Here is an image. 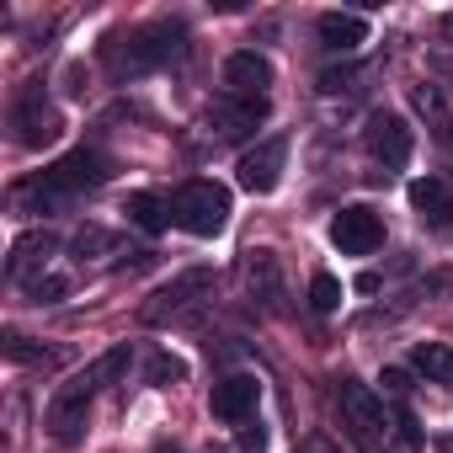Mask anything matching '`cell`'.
Wrapping results in <instances>:
<instances>
[{
  "label": "cell",
  "instance_id": "cell-6",
  "mask_svg": "<svg viewBox=\"0 0 453 453\" xmlns=\"http://www.w3.org/2000/svg\"><path fill=\"white\" fill-rule=\"evenodd\" d=\"M331 246H336L342 257H373V251L384 246V219H379L373 208H363V203L342 208V213L331 219Z\"/></svg>",
  "mask_w": 453,
  "mask_h": 453
},
{
  "label": "cell",
  "instance_id": "cell-11",
  "mask_svg": "<svg viewBox=\"0 0 453 453\" xmlns=\"http://www.w3.org/2000/svg\"><path fill=\"white\" fill-rule=\"evenodd\" d=\"M342 416H347V426L363 437V442H379L384 432H389V416H384V405L373 400V389L368 384H342Z\"/></svg>",
  "mask_w": 453,
  "mask_h": 453
},
{
  "label": "cell",
  "instance_id": "cell-30",
  "mask_svg": "<svg viewBox=\"0 0 453 453\" xmlns=\"http://www.w3.org/2000/svg\"><path fill=\"white\" fill-rule=\"evenodd\" d=\"M294 453H336V448H331V442H326V437H304V442H299V448H294Z\"/></svg>",
  "mask_w": 453,
  "mask_h": 453
},
{
  "label": "cell",
  "instance_id": "cell-21",
  "mask_svg": "<svg viewBox=\"0 0 453 453\" xmlns=\"http://www.w3.org/2000/svg\"><path fill=\"white\" fill-rule=\"evenodd\" d=\"M389 437H395V448L400 453H416L426 437H421V426H416V416L405 411V405H395V416H389Z\"/></svg>",
  "mask_w": 453,
  "mask_h": 453
},
{
  "label": "cell",
  "instance_id": "cell-10",
  "mask_svg": "<svg viewBox=\"0 0 453 453\" xmlns=\"http://www.w3.org/2000/svg\"><path fill=\"white\" fill-rule=\"evenodd\" d=\"M267 86H273V65H267L262 54L241 49V54H230V59H224V96L262 102V96H267Z\"/></svg>",
  "mask_w": 453,
  "mask_h": 453
},
{
  "label": "cell",
  "instance_id": "cell-18",
  "mask_svg": "<svg viewBox=\"0 0 453 453\" xmlns=\"http://www.w3.org/2000/svg\"><path fill=\"white\" fill-rule=\"evenodd\" d=\"M411 102H416V112L432 123V139L448 144V139H453V118H448V107H442V91H437V86H416Z\"/></svg>",
  "mask_w": 453,
  "mask_h": 453
},
{
  "label": "cell",
  "instance_id": "cell-3",
  "mask_svg": "<svg viewBox=\"0 0 453 453\" xmlns=\"http://www.w3.org/2000/svg\"><path fill=\"white\" fill-rule=\"evenodd\" d=\"M171 219L181 224L187 235L208 241L224 230V219H230V192H224L219 181H187L176 197H171Z\"/></svg>",
  "mask_w": 453,
  "mask_h": 453
},
{
  "label": "cell",
  "instance_id": "cell-15",
  "mask_svg": "<svg viewBox=\"0 0 453 453\" xmlns=\"http://www.w3.org/2000/svg\"><path fill=\"white\" fill-rule=\"evenodd\" d=\"M49 251H54V235H49V230H33V235H22V241L12 246L6 278H12V283H33V273L49 262ZM38 278H43V273H38Z\"/></svg>",
  "mask_w": 453,
  "mask_h": 453
},
{
  "label": "cell",
  "instance_id": "cell-5",
  "mask_svg": "<svg viewBox=\"0 0 453 453\" xmlns=\"http://www.w3.org/2000/svg\"><path fill=\"white\" fill-rule=\"evenodd\" d=\"M12 128H17V139H22L27 150H43V144H54V139L65 134V118L49 107V96H43L38 81H27V86L17 91V102H12Z\"/></svg>",
  "mask_w": 453,
  "mask_h": 453
},
{
  "label": "cell",
  "instance_id": "cell-33",
  "mask_svg": "<svg viewBox=\"0 0 453 453\" xmlns=\"http://www.w3.org/2000/svg\"><path fill=\"white\" fill-rule=\"evenodd\" d=\"M448 448H453V437H448Z\"/></svg>",
  "mask_w": 453,
  "mask_h": 453
},
{
  "label": "cell",
  "instance_id": "cell-17",
  "mask_svg": "<svg viewBox=\"0 0 453 453\" xmlns=\"http://www.w3.org/2000/svg\"><path fill=\"white\" fill-rule=\"evenodd\" d=\"M411 368H416L426 384L453 389V347H442V342H421V347L411 352Z\"/></svg>",
  "mask_w": 453,
  "mask_h": 453
},
{
  "label": "cell",
  "instance_id": "cell-27",
  "mask_svg": "<svg viewBox=\"0 0 453 453\" xmlns=\"http://www.w3.org/2000/svg\"><path fill=\"white\" fill-rule=\"evenodd\" d=\"M379 384H384V395H389L395 405H405V395H411V373H405V368H384Z\"/></svg>",
  "mask_w": 453,
  "mask_h": 453
},
{
  "label": "cell",
  "instance_id": "cell-19",
  "mask_svg": "<svg viewBox=\"0 0 453 453\" xmlns=\"http://www.w3.org/2000/svg\"><path fill=\"white\" fill-rule=\"evenodd\" d=\"M123 213H128V219L139 224V230H144V235H160V230H165V224H171V208H165V203H160L155 192H134V197L123 203Z\"/></svg>",
  "mask_w": 453,
  "mask_h": 453
},
{
  "label": "cell",
  "instance_id": "cell-13",
  "mask_svg": "<svg viewBox=\"0 0 453 453\" xmlns=\"http://www.w3.org/2000/svg\"><path fill=\"white\" fill-rule=\"evenodd\" d=\"M262 118H267V96H262V102H246V96H224V102H213V107H208V123H213L224 139H241V134H251Z\"/></svg>",
  "mask_w": 453,
  "mask_h": 453
},
{
  "label": "cell",
  "instance_id": "cell-12",
  "mask_svg": "<svg viewBox=\"0 0 453 453\" xmlns=\"http://www.w3.org/2000/svg\"><path fill=\"white\" fill-rule=\"evenodd\" d=\"M208 283H213V273H208V267H192V273L171 278V283L155 294V304H144V320H150V326H160L165 315H176L181 304H192V294H203Z\"/></svg>",
  "mask_w": 453,
  "mask_h": 453
},
{
  "label": "cell",
  "instance_id": "cell-8",
  "mask_svg": "<svg viewBox=\"0 0 453 453\" xmlns=\"http://www.w3.org/2000/svg\"><path fill=\"white\" fill-rule=\"evenodd\" d=\"M368 155H373L384 171H405V165H411V128H405V118L373 112V118H368Z\"/></svg>",
  "mask_w": 453,
  "mask_h": 453
},
{
  "label": "cell",
  "instance_id": "cell-4",
  "mask_svg": "<svg viewBox=\"0 0 453 453\" xmlns=\"http://www.w3.org/2000/svg\"><path fill=\"white\" fill-rule=\"evenodd\" d=\"M102 384L91 379V368L86 373H75L54 400H49V416H43V426H49V437L54 442H81V432H86V416H91V395H96Z\"/></svg>",
  "mask_w": 453,
  "mask_h": 453
},
{
  "label": "cell",
  "instance_id": "cell-20",
  "mask_svg": "<svg viewBox=\"0 0 453 453\" xmlns=\"http://www.w3.org/2000/svg\"><path fill=\"white\" fill-rule=\"evenodd\" d=\"M0 347H6L12 363H27V368H43V363H49V352H43L33 336H22V331H6V336H0Z\"/></svg>",
  "mask_w": 453,
  "mask_h": 453
},
{
  "label": "cell",
  "instance_id": "cell-1",
  "mask_svg": "<svg viewBox=\"0 0 453 453\" xmlns=\"http://www.w3.org/2000/svg\"><path fill=\"white\" fill-rule=\"evenodd\" d=\"M187 49V33L181 22H144V27H128V33H112L102 43V65L123 81V75H144V70H160L171 65L176 54Z\"/></svg>",
  "mask_w": 453,
  "mask_h": 453
},
{
  "label": "cell",
  "instance_id": "cell-9",
  "mask_svg": "<svg viewBox=\"0 0 453 453\" xmlns=\"http://www.w3.org/2000/svg\"><path fill=\"white\" fill-rule=\"evenodd\" d=\"M283 160H288V139H283V134L262 139L257 150L241 155V187H246V192H273V187L283 181Z\"/></svg>",
  "mask_w": 453,
  "mask_h": 453
},
{
  "label": "cell",
  "instance_id": "cell-2",
  "mask_svg": "<svg viewBox=\"0 0 453 453\" xmlns=\"http://www.w3.org/2000/svg\"><path fill=\"white\" fill-rule=\"evenodd\" d=\"M112 176V160L96 155V150H70L65 160H54L49 171H38L33 181L17 187V203H38L49 208L54 197H70V192H86V187H102Z\"/></svg>",
  "mask_w": 453,
  "mask_h": 453
},
{
  "label": "cell",
  "instance_id": "cell-29",
  "mask_svg": "<svg viewBox=\"0 0 453 453\" xmlns=\"http://www.w3.org/2000/svg\"><path fill=\"white\" fill-rule=\"evenodd\" d=\"M241 453H267V426H241Z\"/></svg>",
  "mask_w": 453,
  "mask_h": 453
},
{
  "label": "cell",
  "instance_id": "cell-16",
  "mask_svg": "<svg viewBox=\"0 0 453 453\" xmlns=\"http://www.w3.org/2000/svg\"><path fill=\"white\" fill-rule=\"evenodd\" d=\"M411 208L421 213V224H448V213H453V192H448V181H437V176H416V181H411Z\"/></svg>",
  "mask_w": 453,
  "mask_h": 453
},
{
  "label": "cell",
  "instance_id": "cell-32",
  "mask_svg": "<svg viewBox=\"0 0 453 453\" xmlns=\"http://www.w3.org/2000/svg\"><path fill=\"white\" fill-rule=\"evenodd\" d=\"M155 453H181V448H155Z\"/></svg>",
  "mask_w": 453,
  "mask_h": 453
},
{
  "label": "cell",
  "instance_id": "cell-14",
  "mask_svg": "<svg viewBox=\"0 0 453 453\" xmlns=\"http://www.w3.org/2000/svg\"><path fill=\"white\" fill-rule=\"evenodd\" d=\"M315 33H320V43H326L331 54H352L357 43H368V22H363L357 12H326V17L315 22Z\"/></svg>",
  "mask_w": 453,
  "mask_h": 453
},
{
  "label": "cell",
  "instance_id": "cell-28",
  "mask_svg": "<svg viewBox=\"0 0 453 453\" xmlns=\"http://www.w3.org/2000/svg\"><path fill=\"white\" fill-rule=\"evenodd\" d=\"M107 246H112L107 230H81V235H75V257H96V251H107Z\"/></svg>",
  "mask_w": 453,
  "mask_h": 453
},
{
  "label": "cell",
  "instance_id": "cell-22",
  "mask_svg": "<svg viewBox=\"0 0 453 453\" xmlns=\"http://www.w3.org/2000/svg\"><path fill=\"white\" fill-rule=\"evenodd\" d=\"M128 363H134V352H128V342H118V347L91 368V379H96V384H118V379L128 373Z\"/></svg>",
  "mask_w": 453,
  "mask_h": 453
},
{
  "label": "cell",
  "instance_id": "cell-23",
  "mask_svg": "<svg viewBox=\"0 0 453 453\" xmlns=\"http://www.w3.org/2000/svg\"><path fill=\"white\" fill-rule=\"evenodd\" d=\"M144 373H150V384H155V389H171L176 379H187V363H181V357H171V352H155Z\"/></svg>",
  "mask_w": 453,
  "mask_h": 453
},
{
  "label": "cell",
  "instance_id": "cell-26",
  "mask_svg": "<svg viewBox=\"0 0 453 453\" xmlns=\"http://www.w3.org/2000/svg\"><path fill=\"white\" fill-rule=\"evenodd\" d=\"M27 294H33V304H59V299L70 294V283H65L59 273H49V278H33V283H27Z\"/></svg>",
  "mask_w": 453,
  "mask_h": 453
},
{
  "label": "cell",
  "instance_id": "cell-31",
  "mask_svg": "<svg viewBox=\"0 0 453 453\" xmlns=\"http://www.w3.org/2000/svg\"><path fill=\"white\" fill-rule=\"evenodd\" d=\"M357 294H379V273H363L357 278Z\"/></svg>",
  "mask_w": 453,
  "mask_h": 453
},
{
  "label": "cell",
  "instance_id": "cell-7",
  "mask_svg": "<svg viewBox=\"0 0 453 453\" xmlns=\"http://www.w3.org/2000/svg\"><path fill=\"white\" fill-rule=\"evenodd\" d=\"M257 400H262V379L257 373H230V379H219L213 395H208V411L219 421H230V426H246L257 416Z\"/></svg>",
  "mask_w": 453,
  "mask_h": 453
},
{
  "label": "cell",
  "instance_id": "cell-24",
  "mask_svg": "<svg viewBox=\"0 0 453 453\" xmlns=\"http://www.w3.org/2000/svg\"><path fill=\"white\" fill-rule=\"evenodd\" d=\"M310 304H315L320 315H331V310L342 304V283H336L331 273H315V283H310Z\"/></svg>",
  "mask_w": 453,
  "mask_h": 453
},
{
  "label": "cell",
  "instance_id": "cell-25",
  "mask_svg": "<svg viewBox=\"0 0 453 453\" xmlns=\"http://www.w3.org/2000/svg\"><path fill=\"white\" fill-rule=\"evenodd\" d=\"M251 288H262L267 299H278V267H273V251H257V257H251Z\"/></svg>",
  "mask_w": 453,
  "mask_h": 453
}]
</instances>
